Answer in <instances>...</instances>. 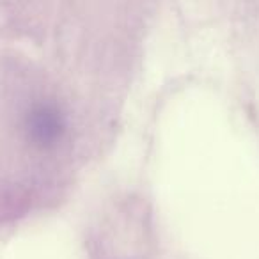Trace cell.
I'll return each mask as SVG.
<instances>
[{
    "label": "cell",
    "instance_id": "6da1fadb",
    "mask_svg": "<svg viewBox=\"0 0 259 259\" xmlns=\"http://www.w3.org/2000/svg\"><path fill=\"white\" fill-rule=\"evenodd\" d=\"M29 132L36 144L48 148L61 139L64 119L54 105H37L29 115Z\"/></svg>",
    "mask_w": 259,
    "mask_h": 259
}]
</instances>
